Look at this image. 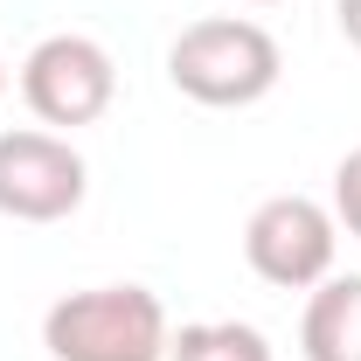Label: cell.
<instances>
[{
	"instance_id": "obj_1",
	"label": "cell",
	"mask_w": 361,
	"mask_h": 361,
	"mask_svg": "<svg viewBox=\"0 0 361 361\" xmlns=\"http://www.w3.org/2000/svg\"><path fill=\"white\" fill-rule=\"evenodd\" d=\"M167 77L180 97L209 104V111H243L278 90L285 77V56L271 42V28L243 21V14H216V21H195L180 28L167 49Z\"/></svg>"
},
{
	"instance_id": "obj_2",
	"label": "cell",
	"mask_w": 361,
	"mask_h": 361,
	"mask_svg": "<svg viewBox=\"0 0 361 361\" xmlns=\"http://www.w3.org/2000/svg\"><path fill=\"white\" fill-rule=\"evenodd\" d=\"M167 306L146 285L63 292L42 313V348L56 361H167Z\"/></svg>"
},
{
	"instance_id": "obj_3",
	"label": "cell",
	"mask_w": 361,
	"mask_h": 361,
	"mask_svg": "<svg viewBox=\"0 0 361 361\" xmlns=\"http://www.w3.org/2000/svg\"><path fill=\"white\" fill-rule=\"evenodd\" d=\"M334 250H341V223L313 195H271L243 223V257L278 292H313L319 278H334Z\"/></svg>"
},
{
	"instance_id": "obj_4",
	"label": "cell",
	"mask_w": 361,
	"mask_h": 361,
	"mask_svg": "<svg viewBox=\"0 0 361 361\" xmlns=\"http://www.w3.org/2000/svg\"><path fill=\"white\" fill-rule=\"evenodd\" d=\"M21 97L42 126H63V133L97 126L118 97V63L90 35H42L21 63Z\"/></svg>"
},
{
	"instance_id": "obj_5",
	"label": "cell",
	"mask_w": 361,
	"mask_h": 361,
	"mask_svg": "<svg viewBox=\"0 0 361 361\" xmlns=\"http://www.w3.org/2000/svg\"><path fill=\"white\" fill-rule=\"evenodd\" d=\"M90 167L63 133H0V216L7 223H63L84 209Z\"/></svg>"
},
{
	"instance_id": "obj_6",
	"label": "cell",
	"mask_w": 361,
	"mask_h": 361,
	"mask_svg": "<svg viewBox=\"0 0 361 361\" xmlns=\"http://www.w3.org/2000/svg\"><path fill=\"white\" fill-rule=\"evenodd\" d=\"M299 355L306 361H361V271L313 285L306 319H299Z\"/></svg>"
},
{
	"instance_id": "obj_7",
	"label": "cell",
	"mask_w": 361,
	"mask_h": 361,
	"mask_svg": "<svg viewBox=\"0 0 361 361\" xmlns=\"http://www.w3.org/2000/svg\"><path fill=\"white\" fill-rule=\"evenodd\" d=\"M167 361H271V341L250 319H195L167 334Z\"/></svg>"
},
{
	"instance_id": "obj_8",
	"label": "cell",
	"mask_w": 361,
	"mask_h": 361,
	"mask_svg": "<svg viewBox=\"0 0 361 361\" xmlns=\"http://www.w3.org/2000/svg\"><path fill=\"white\" fill-rule=\"evenodd\" d=\"M334 223L361 243V146L341 160V167H334Z\"/></svg>"
},
{
	"instance_id": "obj_9",
	"label": "cell",
	"mask_w": 361,
	"mask_h": 361,
	"mask_svg": "<svg viewBox=\"0 0 361 361\" xmlns=\"http://www.w3.org/2000/svg\"><path fill=\"white\" fill-rule=\"evenodd\" d=\"M334 14H341V35L361 49V0H334Z\"/></svg>"
},
{
	"instance_id": "obj_10",
	"label": "cell",
	"mask_w": 361,
	"mask_h": 361,
	"mask_svg": "<svg viewBox=\"0 0 361 361\" xmlns=\"http://www.w3.org/2000/svg\"><path fill=\"white\" fill-rule=\"evenodd\" d=\"M250 7H278V0H250Z\"/></svg>"
},
{
	"instance_id": "obj_11",
	"label": "cell",
	"mask_w": 361,
	"mask_h": 361,
	"mask_svg": "<svg viewBox=\"0 0 361 361\" xmlns=\"http://www.w3.org/2000/svg\"><path fill=\"white\" fill-rule=\"evenodd\" d=\"M0 90H7V63H0Z\"/></svg>"
}]
</instances>
